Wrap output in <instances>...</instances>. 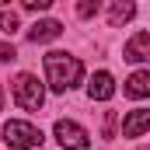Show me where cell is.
I'll list each match as a JSON object with an SVG mask.
<instances>
[{
	"mask_svg": "<svg viewBox=\"0 0 150 150\" xmlns=\"http://www.w3.org/2000/svg\"><path fill=\"white\" fill-rule=\"evenodd\" d=\"M45 77H49V87L52 91H70L80 84V77H84V67H80V59L70 56V52H49L45 56Z\"/></svg>",
	"mask_w": 150,
	"mask_h": 150,
	"instance_id": "cell-1",
	"label": "cell"
},
{
	"mask_svg": "<svg viewBox=\"0 0 150 150\" xmlns=\"http://www.w3.org/2000/svg\"><path fill=\"white\" fill-rule=\"evenodd\" d=\"M14 101L25 112H38L45 105V91H42V84H38L35 74H18L14 77Z\"/></svg>",
	"mask_w": 150,
	"mask_h": 150,
	"instance_id": "cell-2",
	"label": "cell"
},
{
	"mask_svg": "<svg viewBox=\"0 0 150 150\" xmlns=\"http://www.w3.org/2000/svg\"><path fill=\"white\" fill-rule=\"evenodd\" d=\"M4 143H7L11 150H32V147L42 143V129H35L32 122L14 119V122L4 126Z\"/></svg>",
	"mask_w": 150,
	"mask_h": 150,
	"instance_id": "cell-3",
	"label": "cell"
},
{
	"mask_svg": "<svg viewBox=\"0 0 150 150\" xmlns=\"http://www.w3.org/2000/svg\"><path fill=\"white\" fill-rule=\"evenodd\" d=\"M52 133H56V140L63 143V150H87L91 147V136H87L77 122H70V119H59V122L52 126Z\"/></svg>",
	"mask_w": 150,
	"mask_h": 150,
	"instance_id": "cell-4",
	"label": "cell"
},
{
	"mask_svg": "<svg viewBox=\"0 0 150 150\" xmlns=\"http://www.w3.org/2000/svg\"><path fill=\"white\" fill-rule=\"evenodd\" d=\"M122 59H129V63H150V32H136L129 38L126 49H122Z\"/></svg>",
	"mask_w": 150,
	"mask_h": 150,
	"instance_id": "cell-5",
	"label": "cell"
},
{
	"mask_svg": "<svg viewBox=\"0 0 150 150\" xmlns=\"http://www.w3.org/2000/svg\"><path fill=\"white\" fill-rule=\"evenodd\" d=\"M150 129V108H133V112L122 119V136L126 140H136Z\"/></svg>",
	"mask_w": 150,
	"mask_h": 150,
	"instance_id": "cell-6",
	"label": "cell"
},
{
	"mask_svg": "<svg viewBox=\"0 0 150 150\" xmlns=\"http://www.w3.org/2000/svg\"><path fill=\"white\" fill-rule=\"evenodd\" d=\"M87 94H91V101H108L115 94V80L108 70H98V74L91 77V84H87Z\"/></svg>",
	"mask_w": 150,
	"mask_h": 150,
	"instance_id": "cell-7",
	"label": "cell"
},
{
	"mask_svg": "<svg viewBox=\"0 0 150 150\" xmlns=\"http://www.w3.org/2000/svg\"><path fill=\"white\" fill-rule=\"evenodd\" d=\"M63 35V25H59V21H52V18H45V21H35V25H32V28H28V38H32V42H52V38H59Z\"/></svg>",
	"mask_w": 150,
	"mask_h": 150,
	"instance_id": "cell-8",
	"label": "cell"
},
{
	"mask_svg": "<svg viewBox=\"0 0 150 150\" xmlns=\"http://www.w3.org/2000/svg\"><path fill=\"white\" fill-rule=\"evenodd\" d=\"M122 94L126 98H147L150 94V70H136V74L122 84Z\"/></svg>",
	"mask_w": 150,
	"mask_h": 150,
	"instance_id": "cell-9",
	"label": "cell"
},
{
	"mask_svg": "<svg viewBox=\"0 0 150 150\" xmlns=\"http://www.w3.org/2000/svg\"><path fill=\"white\" fill-rule=\"evenodd\" d=\"M133 14H136V7H133L129 0H115L112 7H108V25H112V28H119V25H126Z\"/></svg>",
	"mask_w": 150,
	"mask_h": 150,
	"instance_id": "cell-10",
	"label": "cell"
},
{
	"mask_svg": "<svg viewBox=\"0 0 150 150\" xmlns=\"http://www.w3.org/2000/svg\"><path fill=\"white\" fill-rule=\"evenodd\" d=\"M0 32H7V35L18 32V14L14 11H0Z\"/></svg>",
	"mask_w": 150,
	"mask_h": 150,
	"instance_id": "cell-11",
	"label": "cell"
},
{
	"mask_svg": "<svg viewBox=\"0 0 150 150\" xmlns=\"http://www.w3.org/2000/svg\"><path fill=\"white\" fill-rule=\"evenodd\" d=\"M98 11H101L98 0H80V4H77V14H80V18H94Z\"/></svg>",
	"mask_w": 150,
	"mask_h": 150,
	"instance_id": "cell-12",
	"label": "cell"
},
{
	"mask_svg": "<svg viewBox=\"0 0 150 150\" xmlns=\"http://www.w3.org/2000/svg\"><path fill=\"white\" fill-rule=\"evenodd\" d=\"M25 11H32V14H38V11H49V0H28V4H25Z\"/></svg>",
	"mask_w": 150,
	"mask_h": 150,
	"instance_id": "cell-13",
	"label": "cell"
},
{
	"mask_svg": "<svg viewBox=\"0 0 150 150\" xmlns=\"http://www.w3.org/2000/svg\"><path fill=\"white\" fill-rule=\"evenodd\" d=\"M0 59H4V63H11V59H18V52H14V45H7V42H4V45H0Z\"/></svg>",
	"mask_w": 150,
	"mask_h": 150,
	"instance_id": "cell-14",
	"label": "cell"
},
{
	"mask_svg": "<svg viewBox=\"0 0 150 150\" xmlns=\"http://www.w3.org/2000/svg\"><path fill=\"white\" fill-rule=\"evenodd\" d=\"M0 105H4V87H0Z\"/></svg>",
	"mask_w": 150,
	"mask_h": 150,
	"instance_id": "cell-15",
	"label": "cell"
},
{
	"mask_svg": "<svg viewBox=\"0 0 150 150\" xmlns=\"http://www.w3.org/2000/svg\"><path fill=\"white\" fill-rule=\"evenodd\" d=\"M143 150H147V147H143Z\"/></svg>",
	"mask_w": 150,
	"mask_h": 150,
	"instance_id": "cell-16",
	"label": "cell"
}]
</instances>
